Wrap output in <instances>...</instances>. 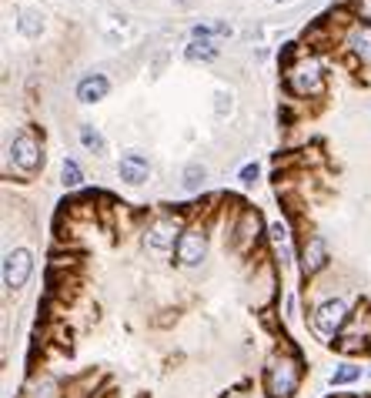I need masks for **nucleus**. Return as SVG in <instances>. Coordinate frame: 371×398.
I'll list each match as a JSON object with an SVG mask.
<instances>
[{
  "label": "nucleus",
  "instance_id": "nucleus-1",
  "mask_svg": "<svg viewBox=\"0 0 371 398\" xmlns=\"http://www.w3.org/2000/svg\"><path fill=\"white\" fill-rule=\"evenodd\" d=\"M301 388V362L295 355H274L265 365V392L271 398H295Z\"/></svg>",
  "mask_w": 371,
  "mask_h": 398
},
{
  "label": "nucleus",
  "instance_id": "nucleus-2",
  "mask_svg": "<svg viewBox=\"0 0 371 398\" xmlns=\"http://www.w3.org/2000/svg\"><path fill=\"white\" fill-rule=\"evenodd\" d=\"M30 272H34V254L27 248H14L3 254V285L10 291L24 288L27 281H30Z\"/></svg>",
  "mask_w": 371,
  "mask_h": 398
},
{
  "label": "nucleus",
  "instance_id": "nucleus-3",
  "mask_svg": "<svg viewBox=\"0 0 371 398\" xmlns=\"http://www.w3.org/2000/svg\"><path fill=\"white\" fill-rule=\"evenodd\" d=\"M345 322H348V305L341 298H328L315 308V331L322 338H335Z\"/></svg>",
  "mask_w": 371,
  "mask_h": 398
},
{
  "label": "nucleus",
  "instance_id": "nucleus-4",
  "mask_svg": "<svg viewBox=\"0 0 371 398\" xmlns=\"http://www.w3.org/2000/svg\"><path fill=\"white\" fill-rule=\"evenodd\" d=\"M174 258L184 268H198L201 261L207 258V238L201 231H181V238L174 245Z\"/></svg>",
  "mask_w": 371,
  "mask_h": 398
},
{
  "label": "nucleus",
  "instance_id": "nucleus-5",
  "mask_svg": "<svg viewBox=\"0 0 371 398\" xmlns=\"http://www.w3.org/2000/svg\"><path fill=\"white\" fill-rule=\"evenodd\" d=\"M10 157H14V164H17L24 175H34V171L44 164V151H41V144H37L30 134H17V137L10 141Z\"/></svg>",
  "mask_w": 371,
  "mask_h": 398
},
{
  "label": "nucleus",
  "instance_id": "nucleus-6",
  "mask_svg": "<svg viewBox=\"0 0 371 398\" xmlns=\"http://www.w3.org/2000/svg\"><path fill=\"white\" fill-rule=\"evenodd\" d=\"M117 175L127 188H141L150 177V161L141 154V151H127L121 161H117Z\"/></svg>",
  "mask_w": 371,
  "mask_h": 398
},
{
  "label": "nucleus",
  "instance_id": "nucleus-7",
  "mask_svg": "<svg viewBox=\"0 0 371 398\" xmlns=\"http://www.w3.org/2000/svg\"><path fill=\"white\" fill-rule=\"evenodd\" d=\"M177 238H181V231H177V224L168 221V218H161V221H154L148 228V234H144V241H148L150 251H168L177 245Z\"/></svg>",
  "mask_w": 371,
  "mask_h": 398
},
{
  "label": "nucleus",
  "instance_id": "nucleus-8",
  "mask_svg": "<svg viewBox=\"0 0 371 398\" xmlns=\"http://www.w3.org/2000/svg\"><path fill=\"white\" fill-rule=\"evenodd\" d=\"M324 265H328V245H324L322 234H311L304 241V251H301V272L315 274V272H322Z\"/></svg>",
  "mask_w": 371,
  "mask_h": 398
},
{
  "label": "nucleus",
  "instance_id": "nucleus-9",
  "mask_svg": "<svg viewBox=\"0 0 371 398\" xmlns=\"http://www.w3.org/2000/svg\"><path fill=\"white\" fill-rule=\"evenodd\" d=\"M107 91H111L107 77L91 74V77H84V80L77 84V100H80V104H98V100L107 98Z\"/></svg>",
  "mask_w": 371,
  "mask_h": 398
},
{
  "label": "nucleus",
  "instance_id": "nucleus-10",
  "mask_svg": "<svg viewBox=\"0 0 371 398\" xmlns=\"http://www.w3.org/2000/svg\"><path fill=\"white\" fill-rule=\"evenodd\" d=\"M291 87H295L297 94L318 91V87H322V74H318V64H301L297 71H291Z\"/></svg>",
  "mask_w": 371,
  "mask_h": 398
},
{
  "label": "nucleus",
  "instance_id": "nucleus-11",
  "mask_svg": "<svg viewBox=\"0 0 371 398\" xmlns=\"http://www.w3.org/2000/svg\"><path fill=\"white\" fill-rule=\"evenodd\" d=\"M358 378H361V365L345 362V365H338L335 372L328 375V385H331V388H341V385H351V382H358Z\"/></svg>",
  "mask_w": 371,
  "mask_h": 398
},
{
  "label": "nucleus",
  "instance_id": "nucleus-12",
  "mask_svg": "<svg viewBox=\"0 0 371 398\" xmlns=\"http://www.w3.org/2000/svg\"><path fill=\"white\" fill-rule=\"evenodd\" d=\"M204 177H207L204 164H188V168H184V177H181V188H184L188 195H198L201 188H204Z\"/></svg>",
  "mask_w": 371,
  "mask_h": 398
},
{
  "label": "nucleus",
  "instance_id": "nucleus-13",
  "mask_svg": "<svg viewBox=\"0 0 371 398\" xmlns=\"http://www.w3.org/2000/svg\"><path fill=\"white\" fill-rule=\"evenodd\" d=\"M80 144L91 151V154H104V134H100L94 124H80Z\"/></svg>",
  "mask_w": 371,
  "mask_h": 398
},
{
  "label": "nucleus",
  "instance_id": "nucleus-14",
  "mask_svg": "<svg viewBox=\"0 0 371 398\" xmlns=\"http://www.w3.org/2000/svg\"><path fill=\"white\" fill-rule=\"evenodd\" d=\"M60 184H64V188H80V184H84V171H80V164L71 161V157L60 164Z\"/></svg>",
  "mask_w": 371,
  "mask_h": 398
},
{
  "label": "nucleus",
  "instance_id": "nucleus-15",
  "mask_svg": "<svg viewBox=\"0 0 371 398\" xmlns=\"http://www.w3.org/2000/svg\"><path fill=\"white\" fill-rule=\"evenodd\" d=\"M17 24H21V34H27V37H37V34L44 30V17H41L37 10H24Z\"/></svg>",
  "mask_w": 371,
  "mask_h": 398
},
{
  "label": "nucleus",
  "instance_id": "nucleus-16",
  "mask_svg": "<svg viewBox=\"0 0 371 398\" xmlns=\"http://www.w3.org/2000/svg\"><path fill=\"white\" fill-rule=\"evenodd\" d=\"M214 54H218V47H214L211 41H194V44H188V50H184L188 60H211Z\"/></svg>",
  "mask_w": 371,
  "mask_h": 398
},
{
  "label": "nucleus",
  "instance_id": "nucleus-17",
  "mask_svg": "<svg viewBox=\"0 0 371 398\" xmlns=\"http://www.w3.org/2000/svg\"><path fill=\"white\" fill-rule=\"evenodd\" d=\"M351 44H355V50L368 60L371 57V27H361V30H355L351 34Z\"/></svg>",
  "mask_w": 371,
  "mask_h": 398
},
{
  "label": "nucleus",
  "instance_id": "nucleus-18",
  "mask_svg": "<svg viewBox=\"0 0 371 398\" xmlns=\"http://www.w3.org/2000/svg\"><path fill=\"white\" fill-rule=\"evenodd\" d=\"M258 175H261V171H258V164H245L238 177H241V184H245V188H251V184L258 181Z\"/></svg>",
  "mask_w": 371,
  "mask_h": 398
},
{
  "label": "nucleus",
  "instance_id": "nucleus-19",
  "mask_svg": "<svg viewBox=\"0 0 371 398\" xmlns=\"http://www.w3.org/2000/svg\"><path fill=\"white\" fill-rule=\"evenodd\" d=\"M234 398H254V395H234Z\"/></svg>",
  "mask_w": 371,
  "mask_h": 398
},
{
  "label": "nucleus",
  "instance_id": "nucleus-20",
  "mask_svg": "<svg viewBox=\"0 0 371 398\" xmlns=\"http://www.w3.org/2000/svg\"><path fill=\"white\" fill-rule=\"evenodd\" d=\"M278 3H281V0H278Z\"/></svg>",
  "mask_w": 371,
  "mask_h": 398
}]
</instances>
